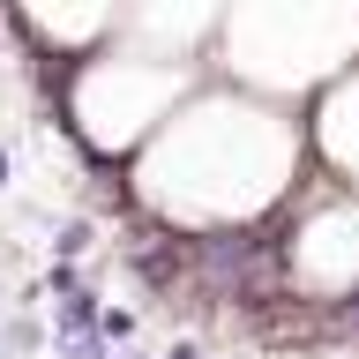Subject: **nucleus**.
Returning <instances> with one entry per match:
<instances>
[{"instance_id": "1", "label": "nucleus", "mask_w": 359, "mask_h": 359, "mask_svg": "<svg viewBox=\"0 0 359 359\" xmlns=\"http://www.w3.org/2000/svg\"><path fill=\"white\" fill-rule=\"evenodd\" d=\"M53 247H60V255H83V247H90V224H67V232H60Z\"/></svg>"}, {"instance_id": "2", "label": "nucleus", "mask_w": 359, "mask_h": 359, "mask_svg": "<svg viewBox=\"0 0 359 359\" xmlns=\"http://www.w3.org/2000/svg\"><path fill=\"white\" fill-rule=\"evenodd\" d=\"M165 359H202V352H195V344H172V352H165Z\"/></svg>"}, {"instance_id": "3", "label": "nucleus", "mask_w": 359, "mask_h": 359, "mask_svg": "<svg viewBox=\"0 0 359 359\" xmlns=\"http://www.w3.org/2000/svg\"><path fill=\"white\" fill-rule=\"evenodd\" d=\"M0 187H8V150H0Z\"/></svg>"}]
</instances>
